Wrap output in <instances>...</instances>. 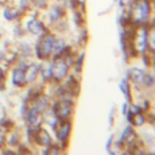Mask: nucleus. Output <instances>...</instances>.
Masks as SVG:
<instances>
[{
  "mask_svg": "<svg viewBox=\"0 0 155 155\" xmlns=\"http://www.w3.org/2000/svg\"><path fill=\"white\" fill-rule=\"evenodd\" d=\"M27 29L31 33V34H40L41 31H42V24L39 22V21H36V19H34V18H30L29 21H28V23H27Z\"/></svg>",
  "mask_w": 155,
  "mask_h": 155,
  "instance_id": "39448f33",
  "label": "nucleus"
},
{
  "mask_svg": "<svg viewBox=\"0 0 155 155\" xmlns=\"http://www.w3.org/2000/svg\"><path fill=\"white\" fill-rule=\"evenodd\" d=\"M2 76H4V73H2V70H1V69H0V80H1V79H2Z\"/></svg>",
  "mask_w": 155,
  "mask_h": 155,
  "instance_id": "aec40b11",
  "label": "nucleus"
},
{
  "mask_svg": "<svg viewBox=\"0 0 155 155\" xmlns=\"http://www.w3.org/2000/svg\"><path fill=\"white\" fill-rule=\"evenodd\" d=\"M38 71H39V67H38V65L33 64V65L28 67V69H27V74H24V75H25V80H27V81H33V80L35 79Z\"/></svg>",
  "mask_w": 155,
  "mask_h": 155,
  "instance_id": "9b49d317",
  "label": "nucleus"
},
{
  "mask_svg": "<svg viewBox=\"0 0 155 155\" xmlns=\"http://www.w3.org/2000/svg\"><path fill=\"white\" fill-rule=\"evenodd\" d=\"M38 139H39V143L42 144V145H45V147H48V145L51 144V137H50V134H48L45 130L39 131Z\"/></svg>",
  "mask_w": 155,
  "mask_h": 155,
  "instance_id": "9d476101",
  "label": "nucleus"
},
{
  "mask_svg": "<svg viewBox=\"0 0 155 155\" xmlns=\"http://www.w3.org/2000/svg\"><path fill=\"white\" fill-rule=\"evenodd\" d=\"M128 74H130V78H131L134 82H140V81H143V79H144V73H143V70H142V69H138V68H132V69L128 71Z\"/></svg>",
  "mask_w": 155,
  "mask_h": 155,
  "instance_id": "0eeeda50",
  "label": "nucleus"
},
{
  "mask_svg": "<svg viewBox=\"0 0 155 155\" xmlns=\"http://www.w3.org/2000/svg\"><path fill=\"white\" fill-rule=\"evenodd\" d=\"M71 111V104L67 101L61 102L57 107V116L61 119H67Z\"/></svg>",
  "mask_w": 155,
  "mask_h": 155,
  "instance_id": "20e7f679",
  "label": "nucleus"
},
{
  "mask_svg": "<svg viewBox=\"0 0 155 155\" xmlns=\"http://www.w3.org/2000/svg\"><path fill=\"white\" fill-rule=\"evenodd\" d=\"M39 115H40V110L35 105L31 107L29 113H28V122H29V125H34L39 120Z\"/></svg>",
  "mask_w": 155,
  "mask_h": 155,
  "instance_id": "6e6552de",
  "label": "nucleus"
},
{
  "mask_svg": "<svg viewBox=\"0 0 155 155\" xmlns=\"http://www.w3.org/2000/svg\"><path fill=\"white\" fill-rule=\"evenodd\" d=\"M24 70L21 68H17L13 70L12 73V82L15 85H22L25 81V75H24Z\"/></svg>",
  "mask_w": 155,
  "mask_h": 155,
  "instance_id": "423d86ee",
  "label": "nucleus"
},
{
  "mask_svg": "<svg viewBox=\"0 0 155 155\" xmlns=\"http://www.w3.org/2000/svg\"><path fill=\"white\" fill-rule=\"evenodd\" d=\"M150 7L148 0H139L137 4V13H138V21H145L149 16Z\"/></svg>",
  "mask_w": 155,
  "mask_h": 155,
  "instance_id": "7ed1b4c3",
  "label": "nucleus"
},
{
  "mask_svg": "<svg viewBox=\"0 0 155 155\" xmlns=\"http://www.w3.org/2000/svg\"><path fill=\"white\" fill-rule=\"evenodd\" d=\"M120 90L124 92V94L126 96V98L130 96V94H128V85H127L126 80H122V81L120 82Z\"/></svg>",
  "mask_w": 155,
  "mask_h": 155,
  "instance_id": "dca6fc26",
  "label": "nucleus"
},
{
  "mask_svg": "<svg viewBox=\"0 0 155 155\" xmlns=\"http://www.w3.org/2000/svg\"><path fill=\"white\" fill-rule=\"evenodd\" d=\"M54 39L52 35H46L38 46V56L40 58H47L53 51Z\"/></svg>",
  "mask_w": 155,
  "mask_h": 155,
  "instance_id": "f257e3e1",
  "label": "nucleus"
},
{
  "mask_svg": "<svg viewBox=\"0 0 155 155\" xmlns=\"http://www.w3.org/2000/svg\"><path fill=\"white\" fill-rule=\"evenodd\" d=\"M4 16H5V18H6V19H13V18L17 16V13H16V12H13L12 10H8V8H7V10H5V11H4Z\"/></svg>",
  "mask_w": 155,
  "mask_h": 155,
  "instance_id": "f3484780",
  "label": "nucleus"
},
{
  "mask_svg": "<svg viewBox=\"0 0 155 155\" xmlns=\"http://www.w3.org/2000/svg\"><path fill=\"white\" fill-rule=\"evenodd\" d=\"M41 74H42V78H44L45 80H50L51 76L53 75V64H51V63L46 64V65L41 69Z\"/></svg>",
  "mask_w": 155,
  "mask_h": 155,
  "instance_id": "f8f14e48",
  "label": "nucleus"
},
{
  "mask_svg": "<svg viewBox=\"0 0 155 155\" xmlns=\"http://www.w3.org/2000/svg\"><path fill=\"white\" fill-rule=\"evenodd\" d=\"M69 132H70V124L69 122H64L59 126V130L57 132L58 134V138L59 139H65L68 136H69Z\"/></svg>",
  "mask_w": 155,
  "mask_h": 155,
  "instance_id": "1a4fd4ad",
  "label": "nucleus"
},
{
  "mask_svg": "<svg viewBox=\"0 0 155 155\" xmlns=\"http://www.w3.org/2000/svg\"><path fill=\"white\" fill-rule=\"evenodd\" d=\"M61 17V8L59 7H53L51 11H50V18L51 21H58Z\"/></svg>",
  "mask_w": 155,
  "mask_h": 155,
  "instance_id": "ddd939ff",
  "label": "nucleus"
},
{
  "mask_svg": "<svg viewBox=\"0 0 155 155\" xmlns=\"http://www.w3.org/2000/svg\"><path fill=\"white\" fill-rule=\"evenodd\" d=\"M144 121H145V119H144L143 115H140L139 113H138V114H133L132 122H133L134 125H137V126H142V125L144 124Z\"/></svg>",
  "mask_w": 155,
  "mask_h": 155,
  "instance_id": "4468645a",
  "label": "nucleus"
},
{
  "mask_svg": "<svg viewBox=\"0 0 155 155\" xmlns=\"http://www.w3.org/2000/svg\"><path fill=\"white\" fill-rule=\"evenodd\" d=\"M67 71H68V65L64 61L61 59V61H57L53 64V75L57 80L63 79L67 75Z\"/></svg>",
  "mask_w": 155,
  "mask_h": 155,
  "instance_id": "f03ea898",
  "label": "nucleus"
},
{
  "mask_svg": "<svg viewBox=\"0 0 155 155\" xmlns=\"http://www.w3.org/2000/svg\"><path fill=\"white\" fill-rule=\"evenodd\" d=\"M34 2L36 6H40V7H44L46 5V0H34Z\"/></svg>",
  "mask_w": 155,
  "mask_h": 155,
  "instance_id": "a211bd4d",
  "label": "nucleus"
},
{
  "mask_svg": "<svg viewBox=\"0 0 155 155\" xmlns=\"http://www.w3.org/2000/svg\"><path fill=\"white\" fill-rule=\"evenodd\" d=\"M140 110H139V108L137 107V105H133V107H131V114L133 115V114H138Z\"/></svg>",
  "mask_w": 155,
  "mask_h": 155,
  "instance_id": "6ab92c4d",
  "label": "nucleus"
},
{
  "mask_svg": "<svg viewBox=\"0 0 155 155\" xmlns=\"http://www.w3.org/2000/svg\"><path fill=\"white\" fill-rule=\"evenodd\" d=\"M47 105H48L47 99H46V98H44V97H40V98H39V101H38V104H36L35 107L41 111V110L46 109V108H47Z\"/></svg>",
  "mask_w": 155,
  "mask_h": 155,
  "instance_id": "2eb2a0df",
  "label": "nucleus"
}]
</instances>
